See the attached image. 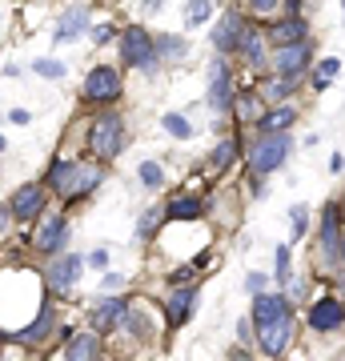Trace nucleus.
Listing matches in <instances>:
<instances>
[{
  "mask_svg": "<svg viewBox=\"0 0 345 361\" xmlns=\"http://www.w3.org/2000/svg\"><path fill=\"white\" fill-rule=\"evenodd\" d=\"M101 180H104V173L101 169H92V165L52 161V169H49V185L56 189V197H61L64 205H73V201H80V197H89Z\"/></svg>",
  "mask_w": 345,
  "mask_h": 361,
  "instance_id": "1",
  "label": "nucleus"
},
{
  "mask_svg": "<svg viewBox=\"0 0 345 361\" xmlns=\"http://www.w3.org/2000/svg\"><path fill=\"white\" fill-rule=\"evenodd\" d=\"M289 153H293V137H289V133H261V137L249 145V173H253V177L277 173V169L289 161Z\"/></svg>",
  "mask_w": 345,
  "mask_h": 361,
  "instance_id": "2",
  "label": "nucleus"
},
{
  "mask_svg": "<svg viewBox=\"0 0 345 361\" xmlns=\"http://www.w3.org/2000/svg\"><path fill=\"white\" fill-rule=\"evenodd\" d=\"M89 145H92V153L101 157V161L121 157V149H125V121H121L116 113H101L97 121H92V129H89Z\"/></svg>",
  "mask_w": 345,
  "mask_h": 361,
  "instance_id": "3",
  "label": "nucleus"
},
{
  "mask_svg": "<svg viewBox=\"0 0 345 361\" xmlns=\"http://www.w3.org/2000/svg\"><path fill=\"white\" fill-rule=\"evenodd\" d=\"M121 56H125V65L133 68H157V40L145 32L141 25H133L121 32Z\"/></svg>",
  "mask_w": 345,
  "mask_h": 361,
  "instance_id": "4",
  "label": "nucleus"
},
{
  "mask_svg": "<svg viewBox=\"0 0 345 361\" xmlns=\"http://www.w3.org/2000/svg\"><path fill=\"white\" fill-rule=\"evenodd\" d=\"M309 61H313V40H293V44H282V49H273V56H269V65H273V73H282V77H301L309 68Z\"/></svg>",
  "mask_w": 345,
  "mask_h": 361,
  "instance_id": "5",
  "label": "nucleus"
},
{
  "mask_svg": "<svg viewBox=\"0 0 345 361\" xmlns=\"http://www.w3.org/2000/svg\"><path fill=\"white\" fill-rule=\"evenodd\" d=\"M289 337H293V313H282L277 322H269L257 329V345L265 357H282L285 345H289Z\"/></svg>",
  "mask_w": 345,
  "mask_h": 361,
  "instance_id": "6",
  "label": "nucleus"
},
{
  "mask_svg": "<svg viewBox=\"0 0 345 361\" xmlns=\"http://www.w3.org/2000/svg\"><path fill=\"white\" fill-rule=\"evenodd\" d=\"M345 325V301L341 297H317L309 310V329L313 334H333Z\"/></svg>",
  "mask_w": 345,
  "mask_h": 361,
  "instance_id": "7",
  "label": "nucleus"
},
{
  "mask_svg": "<svg viewBox=\"0 0 345 361\" xmlns=\"http://www.w3.org/2000/svg\"><path fill=\"white\" fill-rule=\"evenodd\" d=\"M116 97H121V77H116V68L101 65L85 77V101L109 104V101H116Z\"/></svg>",
  "mask_w": 345,
  "mask_h": 361,
  "instance_id": "8",
  "label": "nucleus"
},
{
  "mask_svg": "<svg viewBox=\"0 0 345 361\" xmlns=\"http://www.w3.org/2000/svg\"><path fill=\"white\" fill-rule=\"evenodd\" d=\"M209 104H213V113H229L233 109V80L221 52L213 56V68H209Z\"/></svg>",
  "mask_w": 345,
  "mask_h": 361,
  "instance_id": "9",
  "label": "nucleus"
},
{
  "mask_svg": "<svg viewBox=\"0 0 345 361\" xmlns=\"http://www.w3.org/2000/svg\"><path fill=\"white\" fill-rule=\"evenodd\" d=\"M245 16L241 13H225L217 20V28H213V49L221 52V56H225V52H241V40H245Z\"/></svg>",
  "mask_w": 345,
  "mask_h": 361,
  "instance_id": "10",
  "label": "nucleus"
},
{
  "mask_svg": "<svg viewBox=\"0 0 345 361\" xmlns=\"http://www.w3.org/2000/svg\"><path fill=\"white\" fill-rule=\"evenodd\" d=\"M317 245H321V257H325V261L341 257V209H337V205H325V213H321Z\"/></svg>",
  "mask_w": 345,
  "mask_h": 361,
  "instance_id": "11",
  "label": "nucleus"
},
{
  "mask_svg": "<svg viewBox=\"0 0 345 361\" xmlns=\"http://www.w3.org/2000/svg\"><path fill=\"white\" fill-rule=\"evenodd\" d=\"M161 305H165V322L177 329V325H185L193 317V310H197V289H193V285H177Z\"/></svg>",
  "mask_w": 345,
  "mask_h": 361,
  "instance_id": "12",
  "label": "nucleus"
},
{
  "mask_svg": "<svg viewBox=\"0 0 345 361\" xmlns=\"http://www.w3.org/2000/svg\"><path fill=\"white\" fill-rule=\"evenodd\" d=\"M80 265H85V261L68 253V257L52 261L49 269H44V281H49L52 289H56V293H68V289H73V285L80 281Z\"/></svg>",
  "mask_w": 345,
  "mask_h": 361,
  "instance_id": "13",
  "label": "nucleus"
},
{
  "mask_svg": "<svg viewBox=\"0 0 345 361\" xmlns=\"http://www.w3.org/2000/svg\"><path fill=\"white\" fill-rule=\"evenodd\" d=\"M32 245H37V253H61V249L68 245V221H64V217H49L37 229Z\"/></svg>",
  "mask_w": 345,
  "mask_h": 361,
  "instance_id": "14",
  "label": "nucleus"
},
{
  "mask_svg": "<svg viewBox=\"0 0 345 361\" xmlns=\"http://www.w3.org/2000/svg\"><path fill=\"white\" fill-rule=\"evenodd\" d=\"M44 213V189L40 185H20L13 193V217L16 221H37Z\"/></svg>",
  "mask_w": 345,
  "mask_h": 361,
  "instance_id": "15",
  "label": "nucleus"
},
{
  "mask_svg": "<svg viewBox=\"0 0 345 361\" xmlns=\"http://www.w3.org/2000/svg\"><path fill=\"white\" fill-rule=\"evenodd\" d=\"M282 313H289V297H282V293H253V329H261V325H269V322H277Z\"/></svg>",
  "mask_w": 345,
  "mask_h": 361,
  "instance_id": "16",
  "label": "nucleus"
},
{
  "mask_svg": "<svg viewBox=\"0 0 345 361\" xmlns=\"http://www.w3.org/2000/svg\"><path fill=\"white\" fill-rule=\"evenodd\" d=\"M309 37V25L301 13H285L277 25H273V32H269V40H273V49H282V44H293V40H305Z\"/></svg>",
  "mask_w": 345,
  "mask_h": 361,
  "instance_id": "17",
  "label": "nucleus"
},
{
  "mask_svg": "<svg viewBox=\"0 0 345 361\" xmlns=\"http://www.w3.org/2000/svg\"><path fill=\"white\" fill-rule=\"evenodd\" d=\"M125 313H128V301L125 297H104L101 305L92 310V329H113L116 322H125Z\"/></svg>",
  "mask_w": 345,
  "mask_h": 361,
  "instance_id": "18",
  "label": "nucleus"
},
{
  "mask_svg": "<svg viewBox=\"0 0 345 361\" xmlns=\"http://www.w3.org/2000/svg\"><path fill=\"white\" fill-rule=\"evenodd\" d=\"M293 121H297V109L285 101V104H273L269 113H261L257 125H261V133H289L293 129Z\"/></svg>",
  "mask_w": 345,
  "mask_h": 361,
  "instance_id": "19",
  "label": "nucleus"
},
{
  "mask_svg": "<svg viewBox=\"0 0 345 361\" xmlns=\"http://www.w3.org/2000/svg\"><path fill=\"white\" fill-rule=\"evenodd\" d=\"M52 329H56V317H52L49 305H40L37 322L28 325V329H20V334H16V341H20V345H40V341H44V337H49Z\"/></svg>",
  "mask_w": 345,
  "mask_h": 361,
  "instance_id": "20",
  "label": "nucleus"
},
{
  "mask_svg": "<svg viewBox=\"0 0 345 361\" xmlns=\"http://www.w3.org/2000/svg\"><path fill=\"white\" fill-rule=\"evenodd\" d=\"M64 361H101V341H97V334H77V337H68Z\"/></svg>",
  "mask_w": 345,
  "mask_h": 361,
  "instance_id": "21",
  "label": "nucleus"
},
{
  "mask_svg": "<svg viewBox=\"0 0 345 361\" xmlns=\"http://www.w3.org/2000/svg\"><path fill=\"white\" fill-rule=\"evenodd\" d=\"M297 85H301V77H282V73H277L273 80H265V85H261V101L285 104V101L297 92Z\"/></svg>",
  "mask_w": 345,
  "mask_h": 361,
  "instance_id": "22",
  "label": "nucleus"
},
{
  "mask_svg": "<svg viewBox=\"0 0 345 361\" xmlns=\"http://www.w3.org/2000/svg\"><path fill=\"white\" fill-rule=\"evenodd\" d=\"M241 56L249 61L253 68H261L269 61V52H265V37L257 32V28H245V40H241Z\"/></svg>",
  "mask_w": 345,
  "mask_h": 361,
  "instance_id": "23",
  "label": "nucleus"
},
{
  "mask_svg": "<svg viewBox=\"0 0 345 361\" xmlns=\"http://www.w3.org/2000/svg\"><path fill=\"white\" fill-rule=\"evenodd\" d=\"M201 213H205V205L197 197H177V201L165 209V221H197Z\"/></svg>",
  "mask_w": 345,
  "mask_h": 361,
  "instance_id": "24",
  "label": "nucleus"
},
{
  "mask_svg": "<svg viewBox=\"0 0 345 361\" xmlns=\"http://www.w3.org/2000/svg\"><path fill=\"white\" fill-rule=\"evenodd\" d=\"M237 153H241V141H237V137H229V141H221L217 149H213V157H209V169H229L233 161H237Z\"/></svg>",
  "mask_w": 345,
  "mask_h": 361,
  "instance_id": "25",
  "label": "nucleus"
},
{
  "mask_svg": "<svg viewBox=\"0 0 345 361\" xmlns=\"http://www.w3.org/2000/svg\"><path fill=\"white\" fill-rule=\"evenodd\" d=\"M85 20H89V16L80 13V8H73V13L64 16L61 20V28H56V44H64V40H73L80 32V28H85Z\"/></svg>",
  "mask_w": 345,
  "mask_h": 361,
  "instance_id": "26",
  "label": "nucleus"
},
{
  "mask_svg": "<svg viewBox=\"0 0 345 361\" xmlns=\"http://www.w3.org/2000/svg\"><path fill=\"white\" fill-rule=\"evenodd\" d=\"M261 113H265V109H261V97H257V92H241V97H237V116H241V121H261Z\"/></svg>",
  "mask_w": 345,
  "mask_h": 361,
  "instance_id": "27",
  "label": "nucleus"
},
{
  "mask_svg": "<svg viewBox=\"0 0 345 361\" xmlns=\"http://www.w3.org/2000/svg\"><path fill=\"white\" fill-rule=\"evenodd\" d=\"M185 40L181 37H157V56H165V61H181L185 56Z\"/></svg>",
  "mask_w": 345,
  "mask_h": 361,
  "instance_id": "28",
  "label": "nucleus"
},
{
  "mask_svg": "<svg viewBox=\"0 0 345 361\" xmlns=\"http://www.w3.org/2000/svg\"><path fill=\"white\" fill-rule=\"evenodd\" d=\"M337 68H341V61H337V56H329V61H321V65L313 68V89H325V85H333V77H337Z\"/></svg>",
  "mask_w": 345,
  "mask_h": 361,
  "instance_id": "29",
  "label": "nucleus"
},
{
  "mask_svg": "<svg viewBox=\"0 0 345 361\" xmlns=\"http://www.w3.org/2000/svg\"><path fill=\"white\" fill-rule=\"evenodd\" d=\"M209 13H213V8H209V0H189V4H185V25H189V28L205 25Z\"/></svg>",
  "mask_w": 345,
  "mask_h": 361,
  "instance_id": "30",
  "label": "nucleus"
},
{
  "mask_svg": "<svg viewBox=\"0 0 345 361\" xmlns=\"http://www.w3.org/2000/svg\"><path fill=\"white\" fill-rule=\"evenodd\" d=\"M137 173H141V180L149 185V189H161V185H165V169L157 165V161H145Z\"/></svg>",
  "mask_w": 345,
  "mask_h": 361,
  "instance_id": "31",
  "label": "nucleus"
},
{
  "mask_svg": "<svg viewBox=\"0 0 345 361\" xmlns=\"http://www.w3.org/2000/svg\"><path fill=\"white\" fill-rule=\"evenodd\" d=\"M165 133H173V137H181V141H185V137H193V125L181 113H165Z\"/></svg>",
  "mask_w": 345,
  "mask_h": 361,
  "instance_id": "32",
  "label": "nucleus"
},
{
  "mask_svg": "<svg viewBox=\"0 0 345 361\" xmlns=\"http://www.w3.org/2000/svg\"><path fill=\"white\" fill-rule=\"evenodd\" d=\"M32 73H37V77H44V80H61L64 77V65H61V61H37V65H32Z\"/></svg>",
  "mask_w": 345,
  "mask_h": 361,
  "instance_id": "33",
  "label": "nucleus"
},
{
  "mask_svg": "<svg viewBox=\"0 0 345 361\" xmlns=\"http://www.w3.org/2000/svg\"><path fill=\"white\" fill-rule=\"evenodd\" d=\"M289 221H293V241H301V237H305V225H309V213H305V205H293V213H289Z\"/></svg>",
  "mask_w": 345,
  "mask_h": 361,
  "instance_id": "34",
  "label": "nucleus"
},
{
  "mask_svg": "<svg viewBox=\"0 0 345 361\" xmlns=\"http://www.w3.org/2000/svg\"><path fill=\"white\" fill-rule=\"evenodd\" d=\"M277 281H285V285H289V245H282V249H277Z\"/></svg>",
  "mask_w": 345,
  "mask_h": 361,
  "instance_id": "35",
  "label": "nucleus"
},
{
  "mask_svg": "<svg viewBox=\"0 0 345 361\" xmlns=\"http://www.w3.org/2000/svg\"><path fill=\"white\" fill-rule=\"evenodd\" d=\"M277 4H282V0H249V8H253L257 16H269L273 8H277Z\"/></svg>",
  "mask_w": 345,
  "mask_h": 361,
  "instance_id": "36",
  "label": "nucleus"
},
{
  "mask_svg": "<svg viewBox=\"0 0 345 361\" xmlns=\"http://www.w3.org/2000/svg\"><path fill=\"white\" fill-rule=\"evenodd\" d=\"M245 289H249V293H265V277H261V273H249V277H245Z\"/></svg>",
  "mask_w": 345,
  "mask_h": 361,
  "instance_id": "37",
  "label": "nucleus"
},
{
  "mask_svg": "<svg viewBox=\"0 0 345 361\" xmlns=\"http://www.w3.org/2000/svg\"><path fill=\"white\" fill-rule=\"evenodd\" d=\"M237 341H241V345H245V341H253V317L237 325Z\"/></svg>",
  "mask_w": 345,
  "mask_h": 361,
  "instance_id": "38",
  "label": "nucleus"
},
{
  "mask_svg": "<svg viewBox=\"0 0 345 361\" xmlns=\"http://www.w3.org/2000/svg\"><path fill=\"white\" fill-rule=\"evenodd\" d=\"M92 40H97V44L113 40V28H109V25H97V28H92Z\"/></svg>",
  "mask_w": 345,
  "mask_h": 361,
  "instance_id": "39",
  "label": "nucleus"
},
{
  "mask_svg": "<svg viewBox=\"0 0 345 361\" xmlns=\"http://www.w3.org/2000/svg\"><path fill=\"white\" fill-rule=\"evenodd\" d=\"M157 221H161V217H157V213H149V217L141 221V237H153V229H157Z\"/></svg>",
  "mask_w": 345,
  "mask_h": 361,
  "instance_id": "40",
  "label": "nucleus"
},
{
  "mask_svg": "<svg viewBox=\"0 0 345 361\" xmlns=\"http://www.w3.org/2000/svg\"><path fill=\"white\" fill-rule=\"evenodd\" d=\"M89 265H92V269H104V265H109V253H104V249H97V253L89 257Z\"/></svg>",
  "mask_w": 345,
  "mask_h": 361,
  "instance_id": "41",
  "label": "nucleus"
},
{
  "mask_svg": "<svg viewBox=\"0 0 345 361\" xmlns=\"http://www.w3.org/2000/svg\"><path fill=\"white\" fill-rule=\"evenodd\" d=\"M8 221H13V209H0V237L8 233Z\"/></svg>",
  "mask_w": 345,
  "mask_h": 361,
  "instance_id": "42",
  "label": "nucleus"
},
{
  "mask_svg": "<svg viewBox=\"0 0 345 361\" xmlns=\"http://www.w3.org/2000/svg\"><path fill=\"white\" fill-rule=\"evenodd\" d=\"M189 277H193V269H177V273H173V285H185Z\"/></svg>",
  "mask_w": 345,
  "mask_h": 361,
  "instance_id": "43",
  "label": "nucleus"
},
{
  "mask_svg": "<svg viewBox=\"0 0 345 361\" xmlns=\"http://www.w3.org/2000/svg\"><path fill=\"white\" fill-rule=\"evenodd\" d=\"M165 0H145V13H153V8H161Z\"/></svg>",
  "mask_w": 345,
  "mask_h": 361,
  "instance_id": "44",
  "label": "nucleus"
},
{
  "mask_svg": "<svg viewBox=\"0 0 345 361\" xmlns=\"http://www.w3.org/2000/svg\"><path fill=\"white\" fill-rule=\"evenodd\" d=\"M233 361H249V357H245L241 349H233Z\"/></svg>",
  "mask_w": 345,
  "mask_h": 361,
  "instance_id": "45",
  "label": "nucleus"
},
{
  "mask_svg": "<svg viewBox=\"0 0 345 361\" xmlns=\"http://www.w3.org/2000/svg\"><path fill=\"white\" fill-rule=\"evenodd\" d=\"M341 301H345V273H341Z\"/></svg>",
  "mask_w": 345,
  "mask_h": 361,
  "instance_id": "46",
  "label": "nucleus"
},
{
  "mask_svg": "<svg viewBox=\"0 0 345 361\" xmlns=\"http://www.w3.org/2000/svg\"><path fill=\"white\" fill-rule=\"evenodd\" d=\"M341 265H345V241H341Z\"/></svg>",
  "mask_w": 345,
  "mask_h": 361,
  "instance_id": "47",
  "label": "nucleus"
},
{
  "mask_svg": "<svg viewBox=\"0 0 345 361\" xmlns=\"http://www.w3.org/2000/svg\"><path fill=\"white\" fill-rule=\"evenodd\" d=\"M0 153H4V137H0Z\"/></svg>",
  "mask_w": 345,
  "mask_h": 361,
  "instance_id": "48",
  "label": "nucleus"
},
{
  "mask_svg": "<svg viewBox=\"0 0 345 361\" xmlns=\"http://www.w3.org/2000/svg\"><path fill=\"white\" fill-rule=\"evenodd\" d=\"M341 8H345V0H341Z\"/></svg>",
  "mask_w": 345,
  "mask_h": 361,
  "instance_id": "49",
  "label": "nucleus"
}]
</instances>
